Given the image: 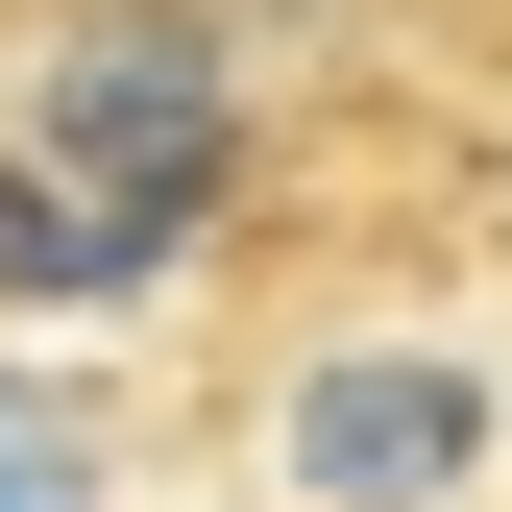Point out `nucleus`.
Wrapping results in <instances>:
<instances>
[{
	"instance_id": "nucleus-2",
	"label": "nucleus",
	"mask_w": 512,
	"mask_h": 512,
	"mask_svg": "<svg viewBox=\"0 0 512 512\" xmlns=\"http://www.w3.org/2000/svg\"><path fill=\"white\" fill-rule=\"evenodd\" d=\"M464 464H488V391H464V366H317V391H293V488L317 512H439Z\"/></svg>"
},
{
	"instance_id": "nucleus-4",
	"label": "nucleus",
	"mask_w": 512,
	"mask_h": 512,
	"mask_svg": "<svg viewBox=\"0 0 512 512\" xmlns=\"http://www.w3.org/2000/svg\"><path fill=\"white\" fill-rule=\"evenodd\" d=\"M122 464H98V415L74 391H0V512H98Z\"/></svg>"
},
{
	"instance_id": "nucleus-1",
	"label": "nucleus",
	"mask_w": 512,
	"mask_h": 512,
	"mask_svg": "<svg viewBox=\"0 0 512 512\" xmlns=\"http://www.w3.org/2000/svg\"><path fill=\"white\" fill-rule=\"evenodd\" d=\"M49 171L122 196L147 244H196L220 171H244V74H220L196 25H74V49H49Z\"/></svg>"
},
{
	"instance_id": "nucleus-3",
	"label": "nucleus",
	"mask_w": 512,
	"mask_h": 512,
	"mask_svg": "<svg viewBox=\"0 0 512 512\" xmlns=\"http://www.w3.org/2000/svg\"><path fill=\"white\" fill-rule=\"evenodd\" d=\"M122 269H171L122 196H74L49 147H0V293H122Z\"/></svg>"
}]
</instances>
